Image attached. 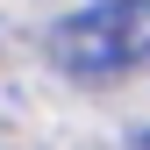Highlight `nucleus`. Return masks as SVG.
Masks as SVG:
<instances>
[{
	"label": "nucleus",
	"instance_id": "nucleus-1",
	"mask_svg": "<svg viewBox=\"0 0 150 150\" xmlns=\"http://www.w3.org/2000/svg\"><path fill=\"white\" fill-rule=\"evenodd\" d=\"M50 57L79 79H122L150 64V0H93L50 29Z\"/></svg>",
	"mask_w": 150,
	"mask_h": 150
},
{
	"label": "nucleus",
	"instance_id": "nucleus-2",
	"mask_svg": "<svg viewBox=\"0 0 150 150\" xmlns=\"http://www.w3.org/2000/svg\"><path fill=\"white\" fill-rule=\"evenodd\" d=\"M136 150H150V129H136Z\"/></svg>",
	"mask_w": 150,
	"mask_h": 150
}]
</instances>
